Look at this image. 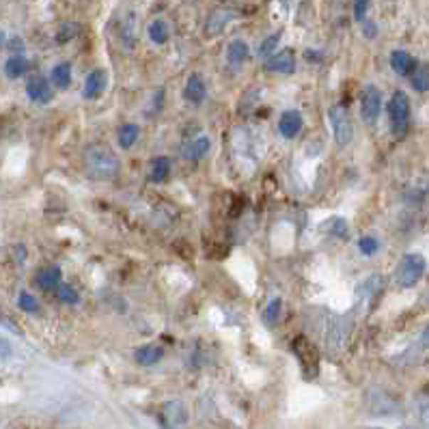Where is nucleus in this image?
I'll use <instances>...</instances> for the list:
<instances>
[{
	"mask_svg": "<svg viewBox=\"0 0 429 429\" xmlns=\"http://www.w3.org/2000/svg\"><path fill=\"white\" fill-rule=\"evenodd\" d=\"M388 123L395 136H403L410 127V100L403 91H395L388 102Z\"/></svg>",
	"mask_w": 429,
	"mask_h": 429,
	"instance_id": "4",
	"label": "nucleus"
},
{
	"mask_svg": "<svg viewBox=\"0 0 429 429\" xmlns=\"http://www.w3.org/2000/svg\"><path fill=\"white\" fill-rule=\"evenodd\" d=\"M56 298L63 302V304H78V300H80V296H78V292L71 287V285H58V290H56Z\"/></svg>",
	"mask_w": 429,
	"mask_h": 429,
	"instance_id": "31",
	"label": "nucleus"
},
{
	"mask_svg": "<svg viewBox=\"0 0 429 429\" xmlns=\"http://www.w3.org/2000/svg\"><path fill=\"white\" fill-rule=\"evenodd\" d=\"M420 339H423V343H425V345H429V326H427V328H425V330H423V334H420Z\"/></svg>",
	"mask_w": 429,
	"mask_h": 429,
	"instance_id": "42",
	"label": "nucleus"
},
{
	"mask_svg": "<svg viewBox=\"0 0 429 429\" xmlns=\"http://www.w3.org/2000/svg\"><path fill=\"white\" fill-rule=\"evenodd\" d=\"M78 35V24H63L58 28V35H56V41L58 43H67L69 39H74Z\"/></svg>",
	"mask_w": 429,
	"mask_h": 429,
	"instance_id": "33",
	"label": "nucleus"
},
{
	"mask_svg": "<svg viewBox=\"0 0 429 429\" xmlns=\"http://www.w3.org/2000/svg\"><path fill=\"white\" fill-rule=\"evenodd\" d=\"M380 110H382V93L378 87L374 85H367L365 91H363V97H361V112H363V119L367 123H374L378 117H380Z\"/></svg>",
	"mask_w": 429,
	"mask_h": 429,
	"instance_id": "7",
	"label": "nucleus"
},
{
	"mask_svg": "<svg viewBox=\"0 0 429 429\" xmlns=\"http://www.w3.org/2000/svg\"><path fill=\"white\" fill-rule=\"evenodd\" d=\"M265 69L274 71V74H294L296 71V54L292 50H280V52L268 56Z\"/></svg>",
	"mask_w": 429,
	"mask_h": 429,
	"instance_id": "9",
	"label": "nucleus"
},
{
	"mask_svg": "<svg viewBox=\"0 0 429 429\" xmlns=\"http://www.w3.org/2000/svg\"><path fill=\"white\" fill-rule=\"evenodd\" d=\"M367 9H369V0H354V18L356 22H365L367 20Z\"/></svg>",
	"mask_w": 429,
	"mask_h": 429,
	"instance_id": "35",
	"label": "nucleus"
},
{
	"mask_svg": "<svg viewBox=\"0 0 429 429\" xmlns=\"http://www.w3.org/2000/svg\"><path fill=\"white\" fill-rule=\"evenodd\" d=\"M205 95H207V87H205L203 78L196 76V74L190 76L188 83H186V89H184L186 102H190V104H201V102L205 100Z\"/></svg>",
	"mask_w": 429,
	"mask_h": 429,
	"instance_id": "16",
	"label": "nucleus"
},
{
	"mask_svg": "<svg viewBox=\"0 0 429 429\" xmlns=\"http://www.w3.org/2000/svg\"><path fill=\"white\" fill-rule=\"evenodd\" d=\"M420 423L429 429V403H425V406L420 408Z\"/></svg>",
	"mask_w": 429,
	"mask_h": 429,
	"instance_id": "40",
	"label": "nucleus"
},
{
	"mask_svg": "<svg viewBox=\"0 0 429 429\" xmlns=\"http://www.w3.org/2000/svg\"><path fill=\"white\" fill-rule=\"evenodd\" d=\"M278 41H280V35H270V37L259 46V56H270V54L274 52V48L278 46Z\"/></svg>",
	"mask_w": 429,
	"mask_h": 429,
	"instance_id": "36",
	"label": "nucleus"
},
{
	"mask_svg": "<svg viewBox=\"0 0 429 429\" xmlns=\"http://www.w3.org/2000/svg\"><path fill=\"white\" fill-rule=\"evenodd\" d=\"M18 304H20V309L26 311V313H37V311H39L37 298H35L33 294H28V292H22V294L18 296Z\"/></svg>",
	"mask_w": 429,
	"mask_h": 429,
	"instance_id": "32",
	"label": "nucleus"
},
{
	"mask_svg": "<svg viewBox=\"0 0 429 429\" xmlns=\"http://www.w3.org/2000/svg\"><path fill=\"white\" fill-rule=\"evenodd\" d=\"M248 56H250V48H248L246 41L235 39V41L229 43V50H227V58H229V63H233V65H242L244 60H248Z\"/></svg>",
	"mask_w": 429,
	"mask_h": 429,
	"instance_id": "21",
	"label": "nucleus"
},
{
	"mask_svg": "<svg viewBox=\"0 0 429 429\" xmlns=\"http://www.w3.org/2000/svg\"><path fill=\"white\" fill-rule=\"evenodd\" d=\"M162 429H184L188 425V408L184 401H166L158 412Z\"/></svg>",
	"mask_w": 429,
	"mask_h": 429,
	"instance_id": "6",
	"label": "nucleus"
},
{
	"mask_svg": "<svg viewBox=\"0 0 429 429\" xmlns=\"http://www.w3.org/2000/svg\"><path fill=\"white\" fill-rule=\"evenodd\" d=\"M322 231L339 238V240H347V233H349V227H347V221L341 218V216H332L328 221L322 223Z\"/></svg>",
	"mask_w": 429,
	"mask_h": 429,
	"instance_id": "20",
	"label": "nucleus"
},
{
	"mask_svg": "<svg viewBox=\"0 0 429 429\" xmlns=\"http://www.w3.org/2000/svg\"><path fill=\"white\" fill-rule=\"evenodd\" d=\"M171 177V160L169 158H156L152 162V181L164 184Z\"/></svg>",
	"mask_w": 429,
	"mask_h": 429,
	"instance_id": "26",
	"label": "nucleus"
},
{
	"mask_svg": "<svg viewBox=\"0 0 429 429\" xmlns=\"http://www.w3.org/2000/svg\"><path fill=\"white\" fill-rule=\"evenodd\" d=\"M369 408H371V412L374 414H388V412H393L395 408H397V401L393 399V397H388L384 391H374L371 393V397H369Z\"/></svg>",
	"mask_w": 429,
	"mask_h": 429,
	"instance_id": "18",
	"label": "nucleus"
},
{
	"mask_svg": "<svg viewBox=\"0 0 429 429\" xmlns=\"http://www.w3.org/2000/svg\"><path fill=\"white\" fill-rule=\"evenodd\" d=\"M347 334H349V330H347V328H343V324H341V322H334V324H332V328H330V332H328V349L339 351V349L345 345Z\"/></svg>",
	"mask_w": 429,
	"mask_h": 429,
	"instance_id": "27",
	"label": "nucleus"
},
{
	"mask_svg": "<svg viewBox=\"0 0 429 429\" xmlns=\"http://www.w3.org/2000/svg\"><path fill=\"white\" fill-rule=\"evenodd\" d=\"M0 326L9 328V330H11V332H16V334H22V328H20V326H18V324H16V322H14V319H11V317H9V315L3 311V309H0Z\"/></svg>",
	"mask_w": 429,
	"mask_h": 429,
	"instance_id": "37",
	"label": "nucleus"
},
{
	"mask_svg": "<svg viewBox=\"0 0 429 429\" xmlns=\"http://www.w3.org/2000/svg\"><path fill=\"white\" fill-rule=\"evenodd\" d=\"M384 287V278L382 276H369L367 280H363L359 287H356V298L359 300H371L376 298Z\"/></svg>",
	"mask_w": 429,
	"mask_h": 429,
	"instance_id": "17",
	"label": "nucleus"
},
{
	"mask_svg": "<svg viewBox=\"0 0 429 429\" xmlns=\"http://www.w3.org/2000/svg\"><path fill=\"white\" fill-rule=\"evenodd\" d=\"M121 162L117 154L106 145H91L85 152V171L95 181H106L117 177Z\"/></svg>",
	"mask_w": 429,
	"mask_h": 429,
	"instance_id": "1",
	"label": "nucleus"
},
{
	"mask_svg": "<svg viewBox=\"0 0 429 429\" xmlns=\"http://www.w3.org/2000/svg\"><path fill=\"white\" fill-rule=\"evenodd\" d=\"M121 37H123V43L125 48H134V41H136V16L129 11L121 24Z\"/></svg>",
	"mask_w": 429,
	"mask_h": 429,
	"instance_id": "29",
	"label": "nucleus"
},
{
	"mask_svg": "<svg viewBox=\"0 0 429 429\" xmlns=\"http://www.w3.org/2000/svg\"><path fill=\"white\" fill-rule=\"evenodd\" d=\"M292 349L296 354V361L300 365L304 380H315L319 376V349H317V345L311 343V339L300 334L294 339Z\"/></svg>",
	"mask_w": 429,
	"mask_h": 429,
	"instance_id": "3",
	"label": "nucleus"
},
{
	"mask_svg": "<svg viewBox=\"0 0 429 429\" xmlns=\"http://www.w3.org/2000/svg\"><path fill=\"white\" fill-rule=\"evenodd\" d=\"M363 33H365V37H376V24L369 22V20H365L363 22Z\"/></svg>",
	"mask_w": 429,
	"mask_h": 429,
	"instance_id": "38",
	"label": "nucleus"
},
{
	"mask_svg": "<svg viewBox=\"0 0 429 429\" xmlns=\"http://www.w3.org/2000/svg\"><path fill=\"white\" fill-rule=\"evenodd\" d=\"M280 311H282V302H280V298L270 300V304H268L265 311H263V319H265V324H268V326H276L278 319H280Z\"/></svg>",
	"mask_w": 429,
	"mask_h": 429,
	"instance_id": "30",
	"label": "nucleus"
},
{
	"mask_svg": "<svg viewBox=\"0 0 429 429\" xmlns=\"http://www.w3.org/2000/svg\"><path fill=\"white\" fill-rule=\"evenodd\" d=\"M391 67L399 76H412L414 69L418 67V60L412 54H408L406 50H395V52H391Z\"/></svg>",
	"mask_w": 429,
	"mask_h": 429,
	"instance_id": "12",
	"label": "nucleus"
},
{
	"mask_svg": "<svg viewBox=\"0 0 429 429\" xmlns=\"http://www.w3.org/2000/svg\"><path fill=\"white\" fill-rule=\"evenodd\" d=\"M63 280V274L56 265H48V268H41L35 276V282L39 285V290L43 292H56L58 285Z\"/></svg>",
	"mask_w": 429,
	"mask_h": 429,
	"instance_id": "13",
	"label": "nucleus"
},
{
	"mask_svg": "<svg viewBox=\"0 0 429 429\" xmlns=\"http://www.w3.org/2000/svg\"><path fill=\"white\" fill-rule=\"evenodd\" d=\"M5 41H7V37H5L3 28H0V48H3V46H5Z\"/></svg>",
	"mask_w": 429,
	"mask_h": 429,
	"instance_id": "43",
	"label": "nucleus"
},
{
	"mask_svg": "<svg viewBox=\"0 0 429 429\" xmlns=\"http://www.w3.org/2000/svg\"><path fill=\"white\" fill-rule=\"evenodd\" d=\"M399 429H416V427H410V425H403V427H399Z\"/></svg>",
	"mask_w": 429,
	"mask_h": 429,
	"instance_id": "44",
	"label": "nucleus"
},
{
	"mask_svg": "<svg viewBox=\"0 0 429 429\" xmlns=\"http://www.w3.org/2000/svg\"><path fill=\"white\" fill-rule=\"evenodd\" d=\"M9 354H11V345L7 341L0 339V359H7Z\"/></svg>",
	"mask_w": 429,
	"mask_h": 429,
	"instance_id": "39",
	"label": "nucleus"
},
{
	"mask_svg": "<svg viewBox=\"0 0 429 429\" xmlns=\"http://www.w3.org/2000/svg\"><path fill=\"white\" fill-rule=\"evenodd\" d=\"M376 429H380V427H376Z\"/></svg>",
	"mask_w": 429,
	"mask_h": 429,
	"instance_id": "45",
	"label": "nucleus"
},
{
	"mask_svg": "<svg viewBox=\"0 0 429 429\" xmlns=\"http://www.w3.org/2000/svg\"><path fill=\"white\" fill-rule=\"evenodd\" d=\"M209 147H211L209 138H207V136H201V138H196V140H192V142H190V145L186 147V152H184V156H186L188 160L196 162V160H201V158H205V156H207Z\"/></svg>",
	"mask_w": 429,
	"mask_h": 429,
	"instance_id": "19",
	"label": "nucleus"
},
{
	"mask_svg": "<svg viewBox=\"0 0 429 429\" xmlns=\"http://www.w3.org/2000/svg\"><path fill=\"white\" fill-rule=\"evenodd\" d=\"M9 48H11L14 52H18V54H20V52L24 50V43H22V39H18V37H16V39H11Z\"/></svg>",
	"mask_w": 429,
	"mask_h": 429,
	"instance_id": "41",
	"label": "nucleus"
},
{
	"mask_svg": "<svg viewBox=\"0 0 429 429\" xmlns=\"http://www.w3.org/2000/svg\"><path fill=\"white\" fill-rule=\"evenodd\" d=\"M138 134H140V127L136 123H125L121 129H119V145L123 149H129L134 147V142L138 140Z\"/></svg>",
	"mask_w": 429,
	"mask_h": 429,
	"instance_id": "28",
	"label": "nucleus"
},
{
	"mask_svg": "<svg viewBox=\"0 0 429 429\" xmlns=\"http://www.w3.org/2000/svg\"><path fill=\"white\" fill-rule=\"evenodd\" d=\"M164 349L158 345H142L134 351V361L142 367H154L162 361Z\"/></svg>",
	"mask_w": 429,
	"mask_h": 429,
	"instance_id": "15",
	"label": "nucleus"
},
{
	"mask_svg": "<svg viewBox=\"0 0 429 429\" xmlns=\"http://www.w3.org/2000/svg\"><path fill=\"white\" fill-rule=\"evenodd\" d=\"M108 87V74L106 69H93L85 80V97L87 100H97Z\"/></svg>",
	"mask_w": 429,
	"mask_h": 429,
	"instance_id": "10",
	"label": "nucleus"
},
{
	"mask_svg": "<svg viewBox=\"0 0 429 429\" xmlns=\"http://www.w3.org/2000/svg\"><path fill=\"white\" fill-rule=\"evenodd\" d=\"M26 93H28V97H31L33 102H37V104H48V102L52 100V87H50V83H48L46 78H41V76H35V78L28 80Z\"/></svg>",
	"mask_w": 429,
	"mask_h": 429,
	"instance_id": "14",
	"label": "nucleus"
},
{
	"mask_svg": "<svg viewBox=\"0 0 429 429\" xmlns=\"http://www.w3.org/2000/svg\"><path fill=\"white\" fill-rule=\"evenodd\" d=\"M427 270V261L420 253H408L401 257V261L397 263V270H395V282L397 287L401 290H410L414 285L423 278Z\"/></svg>",
	"mask_w": 429,
	"mask_h": 429,
	"instance_id": "2",
	"label": "nucleus"
},
{
	"mask_svg": "<svg viewBox=\"0 0 429 429\" xmlns=\"http://www.w3.org/2000/svg\"><path fill=\"white\" fill-rule=\"evenodd\" d=\"M233 18H235V11H233V9H227V7L213 9V11L207 16V22H205V35H207V37H216V35H221Z\"/></svg>",
	"mask_w": 429,
	"mask_h": 429,
	"instance_id": "8",
	"label": "nucleus"
},
{
	"mask_svg": "<svg viewBox=\"0 0 429 429\" xmlns=\"http://www.w3.org/2000/svg\"><path fill=\"white\" fill-rule=\"evenodd\" d=\"M50 78L58 89H67L71 83V65L69 63H58L56 67H52Z\"/></svg>",
	"mask_w": 429,
	"mask_h": 429,
	"instance_id": "25",
	"label": "nucleus"
},
{
	"mask_svg": "<svg viewBox=\"0 0 429 429\" xmlns=\"http://www.w3.org/2000/svg\"><path fill=\"white\" fill-rule=\"evenodd\" d=\"M302 125H304V121H302V115L298 110H287V112H282L278 119V132L285 138H296L300 134Z\"/></svg>",
	"mask_w": 429,
	"mask_h": 429,
	"instance_id": "11",
	"label": "nucleus"
},
{
	"mask_svg": "<svg viewBox=\"0 0 429 429\" xmlns=\"http://www.w3.org/2000/svg\"><path fill=\"white\" fill-rule=\"evenodd\" d=\"M26 69H28V60H26L24 56H20V54L11 56V58L5 63V74H7V78H11V80H18L20 76H24Z\"/></svg>",
	"mask_w": 429,
	"mask_h": 429,
	"instance_id": "22",
	"label": "nucleus"
},
{
	"mask_svg": "<svg viewBox=\"0 0 429 429\" xmlns=\"http://www.w3.org/2000/svg\"><path fill=\"white\" fill-rule=\"evenodd\" d=\"M147 33H149V39L156 43V46H164L166 41H169V37H171V31H169V24L164 22V20H154L152 24H149V28H147Z\"/></svg>",
	"mask_w": 429,
	"mask_h": 429,
	"instance_id": "24",
	"label": "nucleus"
},
{
	"mask_svg": "<svg viewBox=\"0 0 429 429\" xmlns=\"http://www.w3.org/2000/svg\"><path fill=\"white\" fill-rule=\"evenodd\" d=\"M328 121H330V127H332V134H334V140L339 147H347L351 138H354V123H351V117H349V110L341 104L332 106L328 110Z\"/></svg>",
	"mask_w": 429,
	"mask_h": 429,
	"instance_id": "5",
	"label": "nucleus"
},
{
	"mask_svg": "<svg viewBox=\"0 0 429 429\" xmlns=\"http://www.w3.org/2000/svg\"><path fill=\"white\" fill-rule=\"evenodd\" d=\"M410 83H412V89L418 93H425L429 89V65L427 63H418L414 74L410 76Z\"/></svg>",
	"mask_w": 429,
	"mask_h": 429,
	"instance_id": "23",
	"label": "nucleus"
},
{
	"mask_svg": "<svg viewBox=\"0 0 429 429\" xmlns=\"http://www.w3.org/2000/svg\"><path fill=\"white\" fill-rule=\"evenodd\" d=\"M359 248H361V253H363V255L371 257V255H376V253H378L380 242H378L376 238H371V235H365V238L359 242Z\"/></svg>",
	"mask_w": 429,
	"mask_h": 429,
	"instance_id": "34",
	"label": "nucleus"
}]
</instances>
